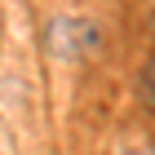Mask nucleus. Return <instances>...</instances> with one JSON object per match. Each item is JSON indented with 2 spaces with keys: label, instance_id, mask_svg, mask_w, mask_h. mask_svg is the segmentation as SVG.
<instances>
[{
  "label": "nucleus",
  "instance_id": "f257e3e1",
  "mask_svg": "<svg viewBox=\"0 0 155 155\" xmlns=\"http://www.w3.org/2000/svg\"><path fill=\"white\" fill-rule=\"evenodd\" d=\"M49 49L58 53V58H80L89 49H97V31L84 18H53L49 27Z\"/></svg>",
  "mask_w": 155,
  "mask_h": 155
},
{
  "label": "nucleus",
  "instance_id": "f03ea898",
  "mask_svg": "<svg viewBox=\"0 0 155 155\" xmlns=\"http://www.w3.org/2000/svg\"><path fill=\"white\" fill-rule=\"evenodd\" d=\"M146 93H151V102H155V62H151V75H146Z\"/></svg>",
  "mask_w": 155,
  "mask_h": 155
}]
</instances>
